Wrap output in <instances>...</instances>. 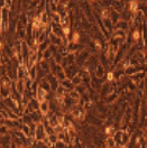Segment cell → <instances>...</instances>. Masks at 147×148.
<instances>
[{"mask_svg": "<svg viewBox=\"0 0 147 148\" xmlns=\"http://www.w3.org/2000/svg\"><path fill=\"white\" fill-rule=\"evenodd\" d=\"M93 73H94V76L95 77H99V79H102L104 75H106V72H104V66L99 63V64L95 66V69L93 70Z\"/></svg>", "mask_w": 147, "mask_h": 148, "instance_id": "7", "label": "cell"}, {"mask_svg": "<svg viewBox=\"0 0 147 148\" xmlns=\"http://www.w3.org/2000/svg\"><path fill=\"white\" fill-rule=\"evenodd\" d=\"M20 131H21L26 137H29V135H30V129H29V126H28V125H24V123H23V126H21V128H20Z\"/></svg>", "mask_w": 147, "mask_h": 148, "instance_id": "25", "label": "cell"}, {"mask_svg": "<svg viewBox=\"0 0 147 148\" xmlns=\"http://www.w3.org/2000/svg\"><path fill=\"white\" fill-rule=\"evenodd\" d=\"M44 129H45V132L47 136L54 134V128H53L52 126H49V125H45V126H44Z\"/></svg>", "mask_w": 147, "mask_h": 148, "instance_id": "28", "label": "cell"}, {"mask_svg": "<svg viewBox=\"0 0 147 148\" xmlns=\"http://www.w3.org/2000/svg\"><path fill=\"white\" fill-rule=\"evenodd\" d=\"M39 86H41L42 89H44L46 92H48V93L52 91V90H51V86H49V83L46 81L45 79H44V80H42V81L39 82Z\"/></svg>", "mask_w": 147, "mask_h": 148, "instance_id": "22", "label": "cell"}, {"mask_svg": "<svg viewBox=\"0 0 147 148\" xmlns=\"http://www.w3.org/2000/svg\"><path fill=\"white\" fill-rule=\"evenodd\" d=\"M69 95L73 99V100H75L76 102H79V100H80V98H81V94H79V93L76 92L75 90H72V91H70L69 92Z\"/></svg>", "mask_w": 147, "mask_h": 148, "instance_id": "24", "label": "cell"}, {"mask_svg": "<svg viewBox=\"0 0 147 148\" xmlns=\"http://www.w3.org/2000/svg\"><path fill=\"white\" fill-rule=\"evenodd\" d=\"M72 82H73L74 86H76V85H80V84H82V77H81L79 74H76V75L74 76L73 79H72Z\"/></svg>", "mask_w": 147, "mask_h": 148, "instance_id": "27", "label": "cell"}, {"mask_svg": "<svg viewBox=\"0 0 147 148\" xmlns=\"http://www.w3.org/2000/svg\"><path fill=\"white\" fill-rule=\"evenodd\" d=\"M118 99H119V94H118V92H113L111 93V94H108L107 97H106V103H110V104H112V103H116V102L118 101Z\"/></svg>", "mask_w": 147, "mask_h": 148, "instance_id": "15", "label": "cell"}, {"mask_svg": "<svg viewBox=\"0 0 147 148\" xmlns=\"http://www.w3.org/2000/svg\"><path fill=\"white\" fill-rule=\"evenodd\" d=\"M60 84H61V85L64 88L65 90H67L69 92H70V91H72V90H74V88H75V86H74V84H73V82H72V80H71V79H69V77H66L65 80L61 81V82H60Z\"/></svg>", "mask_w": 147, "mask_h": 148, "instance_id": "9", "label": "cell"}, {"mask_svg": "<svg viewBox=\"0 0 147 148\" xmlns=\"http://www.w3.org/2000/svg\"><path fill=\"white\" fill-rule=\"evenodd\" d=\"M47 95H48V92H46L44 89H42L39 85H38V89H37L36 92V99L38 102H42L47 99Z\"/></svg>", "mask_w": 147, "mask_h": 148, "instance_id": "8", "label": "cell"}, {"mask_svg": "<svg viewBox=\"0 0 147 148\" xmlns=\"http://www.w3.org/2000/svg\"><path fill=\"white\" fill-rule=\"evenodd\" d=\"M46 137H47V135H46L45 129H44V126L42 123H38L36 127V130H35V140L43 141Z\"/></svg>", "mask_w": 147, "mask_h": 148, "instance_id": "2", "label": "cell"}, {"mask_svg": "<svg viewBox=\"0 0 147 148\" xmlns=\"http://www.w3.org/2000/svg\"><path fill=\"white\" fill-rule=\"evenodd\" d=\"M37 65L42 69V70H44L45 72L47 73H51V67H49V63H48V61H45V60H43V61H41L39 63H37Z\"/></svg>", "mask_w": 147, "mask_h": 148, "instance_id": "19", "label": "cell"}, {"mask_svg": "<svg viewBox=\"0 0 147 148\" xmlns=\"http://www.w3.org/2000/svg\"><path fill=\"white\" fill-rule=\"evenodd\" d=\"M1 138H2V136H1V135H0V140H1Z\"/></svg>", "mask_w": 147, "mask_h": 148, "instance_id": "33", "label": "cell"}, {"mask_svg": "<svg viewBox=\"0 0 147 148\" xmlns=\"http://www.w3.org/2000/svg\"><path fill=\"white\" fill-rule=\"evenodd\" d=\"M10 93H11V89H10V86L0 85V97H1V100L6 99V98H9Z\"/></svg>", "mask_w": 147, "mask_h": 148, "instance_id": "10", "label": "cell"}, {"mask_svg": "<svg viewBox=\"0 0 147 148\" xmlns=\"http://www.w3.org/2000/svg\"><path fill=\"white\" fill-rule=\"evenodd\" d=\"M15 88H16L17 92L20 93V94L23 95L24 92H25V89H26V86H25V81H24V80H17V81L15 82Z\"/></svg>", "mask_w": 147, "mask_h": 148, "instance_id": "14", "label": "cell"}, {"mask_svg": "<svg viewBox=\"0 0 147 148\" xmlns=\"http://www.w3.org/2000/svg\"><path fill=\"white\" fill-rule=\"evenodd\" d=\"M9 134V129L7 126H0V135L1 136H5V135H8Z\"/></svg>", "mask_w": 147, "mask_h": 148, "instance_id": "29", "label": "cell"}, {"mask_svg": "<svg viewBox=\"0 0 147 148\" xmlns=\"http://www.w3.org/2000/svg\"><path fill=\"white\" fill-rule=\"evenodd\" d=\"M27 107L30 109L32 112H33V111H35V110H38V109H39V102L37 101L36 98H33V99H30V100H29Z\"/></svg>", "mask_w": 147, "mask_h": 148, "instance_id": "16", "label": "cell"}, {"mask_svg": "<svg viewBox=\"0 0 147 148\" xmlns=\"http://www.w3.org/2000/svg\"><path fill=\"white\" fill-rule=\"evenodd\" d=\"M47 140H48V146H49V145H55L56 141L58 140V137H57L56 134H52V135H48V136H47ZM48 146H47V147H48Z\"/></svg>", "mask_w": 147, "mask_h": 148, "instance_id": "21", "label": "cell"}, {"mask_svg": "<svg viewBox=\"0 0 147 148\" xmlns=\"http://www.w3.org/2000/svg\"><path fill=\"white\" fill-rule=\"evenodd\" d=\"M109 19L111 20V23H112V25H113V27H115V26H116V24L120 20V14L111 8L110 15H109Z\"/></svg>", "mask_w": 147, "mask_h": 148, "instance_id": "11", "label": "cell"}, {"mask_svg": "<svg viewBox=\"0 0 147 148\" xmlns=\"http://www.w3.org/2000/svg\"><path fill=\"white\" fill-rule=\"evenodd\" d=\"M145 75H146L145 72H144V71H142V72H138V73L134 74V75H131V76H129V80L137 85L139 82H142V81H144V80H145Z\"/></svg>", "mask_w": 147, "mask_h": 148, "instance_id": "4", "label": "cell"}, {"mask_svg": "<svg viewBox=\"0 0 147 148\" xmlns=\"http://www.w3.org/2000/svg\"><path fill=\"white\" fill-rule=\"evenodd\" d=\"M54 146H55V148H69V146L65 144L64 141H62V140H57Z\"/></svg>", "mask_w": 147, "mask_h": 148, "instance_id": "30", "label": "cell"}, {"mask_svg": "<svg viewBox=\"0 0 147 148\" xmlns=\"http://www.w3.org/2000/svg\"><path fill=\"white\" fill-rule=\"evenodd\" d=\"M21 120H23V123L24 125H30V123H33V120H32V118H30V116L29 114H24L23 117H21Z\"/></svg>", "mask_w": 147, "mask_h": 148, "instance_id": "26", "label": "cell"}, {"mask_svg": "<svg viewBox=\"0 0 147 148\" xmlns=\"http://www.w3.org/2000/svg\"><path fill=\"white\" fill-rule=\"evenodd\" d=\"M115 131H116V128H115V126L113 125H109V126H107L104 130H103V134L108 137V136H113V134H115Z\"/></svg>", "mask_w": 147, "mask_h": 148, "instance_id": "20", "label": "cell"}, {"mask_svg": "<svg viewBox=\"0 0 147 148\" xmlns=\"http://www.w3.org/2000/svg\"><path fill=\"white\" fill-rule=\"evenodd\" d=\"M142 71H144V70H143V67H142L140 65H137V66L130 65L128 69H126V70H125V75L131 76V75L138 73V72H142Z\"/></svg>", "mask_w": 147, "mask_h": 148, "instance_id": "6", "label": "cell"}, {"mask_svg": "<svg viewBox=\"0 0 147 148\" xmlns=\"http://www.w3.org/2000/svg\"><path fill=\"white\" fill-rule=\"evenodd\" d=\"M131 38H133V42L135 43V44H137L140 42V39H142V32L137 29V28H135L134 29V32H133V35H131Z\"/></svg>", "mask_w": 147, "mask_h": 148, "instance_id": "17", "label": "cell"}, {"mask_svg": "<svg viewBox=\"0 0 147 148\" xmlns=\"http://www.w3.org/2000/svg\"><path fill=\"white\" fill-rule=\"evenodd\" d=\"M106 81L108 83H112L115 81V73H113V71H109V72L106 73Z\"/></svg>", "mask_w": 147, "mask_h": 148, "instance_id": "23", "label": "cell"}, {"mask_svg": "<svg viewBox=\"0 0 147 148\" xmlns=\"http://www.w3.org/2000/svg\"><path fill=\"white\" fill-rule=\"evenodd\" d=\"M0 24H2V14H1V10H0Z\"/></svg>", "mask_w": 147, "mask_h": 148, "instance_id": "32", "label": "cell"}, {"mask_svg": "<svg viewBox=\"0 0 147 148\" xmlns=\"http://www.w3.org/2000/svg\"><path fill=\"white\" fill-rule=\"evenodd\" d=\"M45 80L49 83V86H51V90L53 91V92H55L56 89L58 88V85H60V81L57 80V77H56L54 74L52 73H48L46 75Z\"/></svg>", "mask_w": 147, "mask_h": 148, "instance_id": "1", "label": "cell"}, {"mask_svg": "<svg viewBox=\"0 0 147 148\" xmlns=\"http://www.w3.org/2000/svg\"><path fill=\"white\" fill-rule=\"evenodd\" d=\"M103 145H104V147L106 148H116L117 147V144H116V141H115V139H113L112 136L106 137L104 141H103Z\"/></svg>", "mask_w": 147, "mask_h": 148, "instance_id": "13", "label": "cell"}, {"mask_svg": "<svg viewBox=\"0 0 147 148\" xmlns=\"http://www.w3.org/2000/svg\"><path fill=\"white\" fill-rule=\"evenodd\" d=\"M38 110L41 111V113L43 116H47L48 112L51 111V103H49V100H44V101L39 102V109Z\"/></svg>", "mask_w": 147, "mask_h": 148, "instance_id": "3", "label": "cell"}, {"mask_svg": "<svg viewBox=\"0 0 147 148\" xmlns=\"http://www.w3.org/2000/svg\"><path fill=\"white\" fill-rule=\"evenodd\" d=\"M115 29H119V30H124V32H128L130 27H129V23L127 21H124V20H119L117 24H116V26H115Z\"/></svg>", "mask_w": 147, "mask_h": 148, "instance_id": "12", "label": "cell"}, {"mask_svg": "<svg viewBox=\"0 0 147 148\" xmlns=\"http://www.w3.org/2000/svg\"><path fill=\"white\" fill-rule=\"evenodd\" d=\"M28 77L32 81H36L37 80V64L28 70Z\"/></svg>", "mask_w": 147, "mask_h": 148, "instance_id": "18", "label": "cell"}, {"mask_svg": "<svg viewBox=\"0 0 147 148\" xmlns=\"http://www.w3.org/2000/svg\"><path fill=\"white\" fill-rule=\"evenodd\" d=\"M29 116H30V118H32L33 122H34V123H36V125H38V123H42V120H43V118H44V116L41 113V111H39V110L33 111V112H32Z\"/></svg>", "mask_w": 147, "mask_h": 148, "instance_id": "5", "label": "cell"}, {"mask_svg": "<svg viewBox=\"0 0 147 148\" xmlns=\"http://www.w3.org/2000/svg\"><path fill=\"white\" fill-rule=\"evenodd\" d=\"M6 7V0H0V10Z\"/></svg>", "mask_w": 147, "mask_h": 148, "instance_id": "31", "label": "cell"}]
</instances>
